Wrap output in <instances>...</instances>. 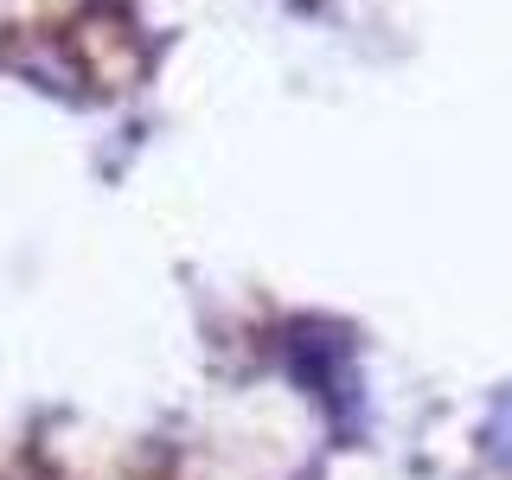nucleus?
Returning a JSON list of instances; mask_svg holds the SVG:
<instances>
[{"label":"nucleus","mask_w":512,"mask_h":480,"mask_svg":"<svg viewBox=\"0 0 512 480\" xmlns=\"http://www.w3.org/2000/svg\"><path fill=\"white\" fill-rule=\"evenodd\" d=\"M500 448H506V455H512V410L500 416Z\"/></svg>","instance_id":"nucleus-1"}]
</instances>
